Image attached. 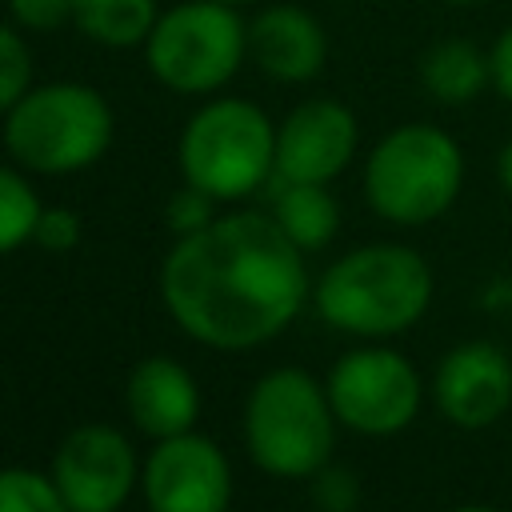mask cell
I'll return each mask as SVG.
<instances>
[{"instance_id":"cell-1","label":"cell","mask_w":512,"mask_h":512,"mask_svg":"<svg viewBox=\"0 0 512 512\" xmlns=\"http://www.w3.org/2000/svg\"><path fill=\"white\" fill-rule=\"evenodd\" d=\"M160 296L192 340L244 352L280 336L300 316L312 284L304 252L276 216L228 212L172 244Z\"/></svg>"},{"instance_id":"cell-2","label":"cell","mask_w":512,"mask_h":512,"mask_svg":"<svg viewBox=\"0 0 512 512\" xmlns=\"http://www.w3.org/2000/svg\"><path fill=\"white\" fill-rule=\"evenodd\" d=\"M432 268L408 244H360L332 260L312 288V304L320 320L336 332L388 340L424 320L432 308Z\"/></svg>"},{"instance_id":"cell-3","label":"cell","mask_w":512,"mask_h":512,"mask_svg":"<svg viewBox=\"0 0 512 512\" xmlns=\"http://www.w3.org/2000/svg\"><path fill=\"white\" fill-rule=\"evenodd\" d=\"M336 424L328 388L292 364L264 372L244 400V448L260 472L280 480H312L332 464Z\"/></svg>"},{"instance_id":"cell-4","label":"cell","mask_w":512,"mask_h":512,"mask_svg":"<svg viewBox=\"0 0 512 512\" xmlns=\"http://www.w3.org/2000/svg\"><path fill=\"white\" fill-rule=\"evenodd\" d=\"M464 188V152L436 124H400L376 140L364 164L368 208L400 228L440 220Z\"/></svg>"},{"instance_id":"cell-5","label":"cell","mask_w":512,"mask_h":512,"mask_svg":"<svg viewBox=\"0 0 512 512\" xmlns=\"http://www.w3.org/2000/svg\"><path fill=\"white\" fill-rule=\"evenodd\" d=\"M108 100L72 80L32 84L4 112V144L12 160L40 176H68L96 164L112 144Z\"/></svg>"},{"instance_id":"cell-6","label":"cell","mask_w":512,"mask_h":512,"mask_svg":"<svg viewBox=\"0 0 512 512\" xmlns=\"http://www.w3.org/2000/svg\"><path fill=\"white\" fill-rule=\"evenodd\" d=\"M176 160L184 184H196L216 200H244L276 176V128L252 100L220 96L192 112Z\"/></svg>"},{"instance_id":"cell-7","label":"cell","mask_w":512,"mask_h":512,"mask_svg":"<svg viewBox=\"0 0 512 512\" xmlns=\"http://www.w3.org/2000/svg\"><path fill=\"white\" fill-rule=\"evenodd\" d=\"M248 52V24L232 4L220 0H184L156 16L144 60L148 72L184 96H204L224 88Z\"/></svg>"},{"instance_id":"cell-8","label":"cell","mask_w":512,"mask_h":512,"mask_svg":"<svg viewBox=\"0 0 512 512\" xmlns=\"http://www.w3.org/2000/svg\"><path fill=\"white\" fill-rule=\"evenodd\" d=\"M324 388L336 420L360 436H396L420 416L424 404V380L416 364L388 344L344 352L328 368Z\"/></svg>"},{"instance_id":"cell-9","label":"cell","mask_w":512,"mask_h":512,"mask_svg":"<svg viewBox=\"0 0 512 512\" xmlns=\"http://www.w3.org/2000/svg\"><path fill=\"white\" fill-rule=\"evenodd\" d=\"M148 512H228L232 468L216 440L192 432L164 436L140 468Z\"/></svg>"},{"instance_id":"cell-10","label":"cell","mask_w":512,"mask_h":512,"mask_svg":"<svg viewBox=\"0 0 512 512\" xmlns=\"http://www.w3.org/2000/svg\"><path fill=\"white\" fill-rule=\"evenodd\" d=\"M48 476L60 488L68 512H120L140 480L128 436L108 424L72 428L60 440Z\"/></svg>"},{"instance_id":"cell-11","label":"cell","mask_w":512,"mask_h":512,"mask_svg":"<svg viewBox=\"0 0 512 512\" xmlns=\"http://www.w3.org/2000/svg\"><path fill=\"white\" fill-rule=\"evenodd\" d=\"M440 416L464 432L492 428L512 408V356L496 340L452 344L432 376Z\"/></svg>"},{"instance_id":"cell-12","label":"cell","mask_w":512,"mask_h":512,"mask_svg":"<svg viewBox=\"0 0 512 512\" xmlns=\"http://www.w3.org/2000/svg\"><path fill=\"white\" fill-rule=\"evenodd\" d=\"M360 144V124L348 104L316 96L296 104L276 128V176L284 184L336 180Z\"/></svg>"},{"instance_id":"cell-13","label":"cell","mask_w":512,"mask_h":512,"mask_svg":"<svg viewBox=\"0 0 512 512\" xmlns=\"http://www.w3.org/2000/svg\"><path fill=\"white\" fill-rule=\"evenodd\" d=\"M248 52L260 72L280 84H304L320 76L328 60V36L320 20L300 4H272L248 24Z\"/></svg>"},{"instance_id":"cell-14","label":"cell","mask_w":512,"mask_h":512,"mask_svg":"<svg viewBox=\"0 0 512 512\" xmlns=\"http://www.w3.org/2000/svg\"><path fill=\"white\" fill-rule=\"evenodd\" d=\"M128 412L152 440L192 432L200 416V388L180 360L148 356L128 376Z\"/></svg>"},{"instance_id":"cell-15","label":"cell","mask_w":512,"mask_h":512,"mask_svg":"<svg viewBox=\"0 0 512 512\" xmlns=\"http://www.w3.org/2000/svg\"><path fill=\"white\" fill-rule=\"evenodd\" d=\"M420 84L440 104H472L484 88H492V64L488 52L476 48L464 36L436 40L420 56Z\"/></svg>"},{"instance_id":"cell-16","label":"cell","mask_w":512,"mask_h":512,"mask_svg":"<svg viewBox=\"0 0 512 512\" xmlns=\"http://www.w3.org/2000/svg\"><path fill=\"white\" fill-rule=\"evenodd\" d=\"M272 216L300 252H316V248L332 244V236L340 228V204L328 192V184H284L280 180Z\"/></svg>"},{"instance_id":"cell-17","label":"cell","mask_w":512,"mask_h":512,"mask_svg":"<svg viewBox=\"0 0 512 512\" xmlns=\"http://www.w3.org/2000/svg\"><path fill=\"white\" fill-rule=\"evenodd\" d=\"M156 16V0H72V24L104 48L144 44Z\"/></svg>"},{"instance_id":"cell-18","label":"cell","mask_w":512,"mask_h":512,"mask_svg":"<svg viewBox=\"0 0 512 512\" xmlns=\"http://www.w3.org/2000/svg\"><path fill=\"white\" fill-rule=\"evenodd\" d=\"M40 212H44V204L32 192V184L16 168L0 164V256L16 252L20 244L32 240Z\"/></svg>"},{"instance_id":"cell-19","label":"cell","mask_w":512,"mask_h":512,"mask_svg":"<svg viewBox=\"0 0 512 512\" xmlns=\"http://www.w3.org/2000/svg\"><path fill=\"white\" fill-rule=\"evenodd\" d=\"M0 512H68V504L48 472L0 468Z\"/></svg>"},{"instance_id":"cell-20","label":"cell","mask_w":512,"mask_h":512,"mask_svg":"<svg viewBox=\"0 0 512 512\" xmlns=\"http://www.w3.org/2000/svg\"><path fill=\"white\" fill-rule=\"evenodd\" d=\"M32 88V52L12 24H0V112L16 108V100Z\"/></svg>"},{"instance_id":"cell-21","label":"cell","mask_w":512,"mask_h":512,"mask_svg":"<svg viewBox=\"0 0 512 512\" xmlns=\"http://www.w3.org/2000/svg\"><path fill=\"white\" fill-rule=\"evenodd\" d=\"M312 496H316L320 512H356V504H360V480L348 468L324 464L312 476Z\"/></svg>"},{"instance_id":"cell-22","label":"cell","mask_w":512,"mask_h":512,"mask_svg":"<svg viewBox=\"0 0 512 512\" xmlns=\"http://www.w3.org/2000/svg\"><path fill=\"white\" fill-rule=\"evenodd\" d=\"M212 220H216V196H208L196 184H184L180 192H172V200H168V224H172V232L188 236V232H200Z\"/></svg>"},{"instance_id":"cell-23","label":"cell","mask_w":512,"mask_h":512,"mask_svg":"<svg viewBox=\"0 0 512 512\" xmlns=\"http://www.w3.org/2000/svg\"><path fill=\"white\" fill-rule=\"evenodd\" d=\"M32 240L44 252H68V248L80 244V216L72 208H44L40 220H36Z\"/></svg>"},{"instance_id":"cell-24","label":"cell","mask_w":512,"mask_h":512,"mask_svg":"<svg viewBox=\"0 0 512 512\" xmlns=\"http://www.w3.org/2000/svg\"><path fill=\"white\" fill-rule=\"evenodd\" d=\"M8 12L20 28L52 32L64 20H72V0H8Z\"/></svg>"},{"instance_id":"cell-25","label":"cell","mask_w":512,"mask_h":512,"mask_svg":"<svg viewBox=\"0 0 512 512\" xmlns=\"http://www.w3.org/2000/svg\"><path fill=\"white\" fill-rule=\"evenodd\" d=\"M488 64H492V88L512 104V24H504V32L492 40Z\"/></svg>"},{"instance_id":"cell-26","label":"cell","mask_w":512,"mask_h":512,"mask_svg":"<svg viewBox=\"0 0 512 512\" xmlns=\"http://www.w3.org/2000/svg\"><path fill=\"white\" fill-rule=\"evenodd\" d=\"M496 176H500V188L512 196V140L500 148V156H496Z\"/></svg>"},{"instance_id":"cell-27","label":"cell","mask_w":512,"mask_h":512,"mask_svg":"<svg viewBox=\"0 0 512 512\" xmlns=\"http://www.w3.org/2000/svg\"><path fill=\"white\" fill-rule=\"evenodd\" d=\"M448 512H496L492 504H456V508H448Z\"/></svg>"},{"instance_id":"cell-28","label":"cell","mask_w":512,"mask_h":512,"mask_svg":"<svg viewBox=\"0 0 512 512\" xmlns=\"http://www.w3.org/2000/svg\"><path fill=\"white\" fill-rule=\"evenodd\" d=\"M220 4H232L236 8V4H248V0H220Z\"/></svg>"},{"instance_id":"cell-29","label":"cell","mask_w":512,"mask_h":512,"mask_svg":"<svg viewBox=\"0 0 512 512\" xmlns=\"http://www.w3.org/2000/svg\"><path fill=\"white\" fill-rule=\"evenodd\" d=\"M448 4H476V0H448Z\"/></svg>"}]
</instances>
